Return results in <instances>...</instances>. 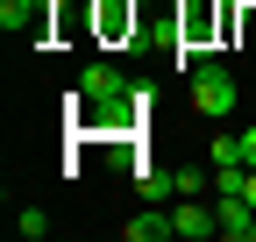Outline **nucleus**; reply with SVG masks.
<instances>
[{"mask_svg":"<svg viewBox=\"0 0 256 242\" xmlns=\"http://www.w3.org/2000/svg\"><path fill=\"white\" fill-rule=\"evenodd\" d=\"M121 235H128V242H164V235H178V228H171L164 206H142L136 221H121Z\"/></svg>","mask_w":256,"mask_h":242,"instance_id":"nucleus-9","label":"nucleus"},{"mask_svg":"<svg viewBox=\"0 0 256 242\" xmlns=\"http://www.w3.org/2000/svg\"><path fill=\"white\" fill-rule=\"evenodd\" d=\"M249 242H256V235H249Z\"/></svg>","mask_w":256,"mask_h":242,"instance_id":"nucleus-15","label":"nucleus"},{"mask_svg":"<svg viewBox=\"0 0 256 242\" xmlns=\"http://www.w3.org/2000/svg\"><path fill=\"white\" fill-rule=\"evenodd\" d=\"M242 164H256V128H242Z\"/></svg>","mask_w":256,"mask_h":242,"instance_id":"nucleus-14","label":"nucleus"},{"mask_svg":"<svg viewBox=\"0 0 256 242\" xmlns=\"http://www.w3.org/2000/svg\"><path fill=\"white\" fill-rule=\"evenodd\" d=\"M50 14H57V0H0V28L28 43H50Z\"/></svg>","mask_w":256,"mask_h":242,"instance_id":"nucleus-4","label":"nucleus"},{"mask_svg":"<svg viewBox=\"0 0 256 242\" xmlns=\"http://www.w3.org/2000/svg\"><path fill=\"white\" fill-rule=\"evenodd\" d=\"M185 93H192V114L220 121V114H235V72L220 64V57H206V64L185 72Z\"/></svg>","mask_w":256,"mask_h":242,"instance_id":"nucleus-3","label":"nucleus"},{"mask_svg":"<svg viewBox=\"0 0 256 242\" xmlns=\"http://www.w3.org/2000/svg\"><path fill=\"white\" fill-rule=\"evenodd\" d=\"M72 93H86V100H121V93H128V78L100 57V64H86V72H78V86H72Z\"/></svg>","mask_w":256,"mask_h":242,"instance_id":"nucleus-8","label":"nucleus"},{"mask_svg":"<svg viewBox=\"0 0 256 242\" xmlns=\"http://www.w3.org/2000/svg\"><path fill=\"white\" fill-rule=\"evenodd\" d=\"M214 43H228V8H214V0H185L178 22H171V50H178V64H206Z\"/></svg>","mask_w":256,"mask_h":242,"instance_id":"nucleus-2","label":"nucleus"},{"mask_svg":"<svg viewBox=\"0 0 256 242\" xmlns=\"http://www.w3.org/2000/svg\"><path fill=\"white\" fill-rule=\"evenodd\" d=\"M136 28H142V8H136V0H92V36H100L107 50L114 43H136Z\"/></svg>","mask_w":256,"mask_h":242,"instance_id":"nucleus-5","label":"nucleus"},{"mask_svg":"<svg viewBox=\"0 0 256 242\" xmlns=\"http://www.w3.org/2000/svg\"><path fill=\"white\" fill-rule=\"evenodd\" d=\"M214 214H220V235H228V242H249V235H256V206H249V192H220Z\"/></svg>","mask_w":256,"mask_h":242,"instance_id":"nucleus-6","label":"nucleus"},{"mask_svg":"<svg viewBox=\"0 0 256 242\" xmlns=\"http://www.w3.org/2000/svg\"><path fill=\"white\" fill-rule=\"evenodd\" d=\"M72 107V136H86V142H121V136H142L150 128V86H128L121 100H86V93H72L64 100Z\"/></svg>","mask_w":256,"mask_h":242,"instance_id":"nucleus-1","label":"nucleus"},{"mask_svg":"<svg viewBox=\"0 0 256 242\" xmlns=\"http://www.w3.org/2000/svg\"><path fill=\"white\" fill-rule=\"evenodd\" d=\"M214 164H242V136H214Z\"/></svg>","mask_w":256,"mask_h":242,"instance_id":"nucleus-12","label":"nucleus"},{"mask_svg":"<svg viewBox=\"0 0 256 242\" xmlns=\"http://www.w3.org/2000/svg\"><path fill=\"white\" fill-rule=\"evenodd\" d=\"M200 192H206V171L185 164V171H178V200H200Z\"/></svg>","mask_w":256,"mask_h":242,"instance_id":"nucleus-13","label":"nucleus"},{"mask_svg":"<svg viewBox=\"0 0 256 242\" xmlns=\"http://www.w3.org/2000/svg\"><path fill=\"white\" fill-rule=\"evenodd\" d=\"M14 235L22 242H43L50 235V214H43V206H22V214H14Z\"/></svg>","mask_w":256,"mask_h":242,"instance_id":"nucleus-11","label":"nucleus"},{"mask_svg":"<svg viewBox=\"0 0 256 242\" xmlns=\"http://www.w3.org/2000/svg\"><path fill=\"white\" fill-rule=\"evenodd\" d=\"M136 186H142V206H164V200H178V171H156V164H150Z\"/></svg>","mask_w":256,"mask_h":242,"instance_id":"nucleus-10","label":"nucleus"},{"mask_svg":"<svg viewBox=\"0 0 256 242\" xmlns=\"http://www.w3.org/2000/svg\"><path fill=\"white\" fill-rule=\"evenodd\" d=\"M171 228H178V242H206V235H220V214H206L200 200H178L171 206Z\"/></svg>","mask_w":256,"mask_h":242,"instance_id":"nucleus-7","label":"nucleus"}]
</instances>
